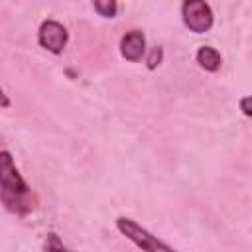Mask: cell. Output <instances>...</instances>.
<instances>
[{
	"mask_svg": "<svg viewBox=\"0 0 252 252\" xmlns=\"http://www.w3.org/2000/svg\"><path fill=\"white\" fill-rule=\"evenodd\" d=\"M0 201L14 215H28L33 211L32 187L22 177L20 169L14 163L10 150H0Z\"/></svg>",
	"mask_w": 252,
	"mask_h": 252,
	"instance_id": "obj_1",
	"label": "cell"
},
{
	"mask_svg": "<svg viewBox=\"0 0 252 252\" xmlns=\"http://www.w3.org/2000/svg\"><path fill=\"white\" fill-rule=\"evenodd\" d=\"M114 224H116L118 232H120L122 236H126L132 244H136L142 252H179V250H175L173 246H169L167 242L159 240L156 234H152L146 226H142V224H140L138 220H134L132 217L120 215V217H116Z\"/></svg>",
	"mask_w": 252,
	"mask_h": 252,
	"instance_id": "obj_2",
	"label": "cell"
},
{
	"mask_svg": "<svg viewBox=\"0 0 252 252\" xmlns=\"http://www.w3.org/2000/svg\"><path fill=\"white\" fill-rule=\"evenodd\" d=\"M181 20L185 28L193 33H205L215 24L213 10L203 0H185L181 4Z\"/></svg>",
	"mask_w": 252,
	"mask_h": 252,
	"instance_id": "obj_3",
	"label": "cell"
},
{
	"mask_svg": "<svg viewBox=\"0 0 252 252\" xmlns=\"http://www.w3.org/2000/svg\"><path fill=\"white\" fill-rule=\"evenodd\" d=\"M37 43L45 51L59 55L69 43V32L67 28L57 20H43L37 30Z\"/></svg>",
	"mask_w": 252,
	"mask_h": 252,
	"instance_id": "obj_4",
	"label": "cell"
},
{
	"mask_svg": "<svg viewBox=\"0 0 252 252\" xmlns=\"http://www.w3.org/2000/svg\"><path fill=\"white\" fill-rule=\"evenodd\" d=\"M120 55L130 61V63H138L142 61V57L146 55V35L142 30H128L122 37H120Z\"/></svg>",
	"mask_w": 252,
	"mask_h": 252,
	"instance_id": "obj_5",
	"label": "cell"
},
{
	"mask_svg": "<svg viewBox=\"0 0 252 252\" xmlns=\"http://www.w3.org/2000/svg\"><path fill=\"white\" fill-rule=\"evenodd\" d=\"M195 59H197L199 67L205 69L207 73H217L220 69V65H222L220 53L211 45H201L197 49V53H195Z\"/></svg>",
	"mask_w": 252,
	"mask_h": 252,
	"instance_id": "obj_6",
	"label": "cell"
},
{
	"mask_svg": "<svg viewBox=\"0 0 252 252\" xmlns=\"http://www.w3.org/2000/svg\"><path fill=\"white\" fill-rule=\"evenodd\" d=\"M41 250H43V252H75V250H71V248L61 240V236H59L57 232H53V230H49V232L45 234Z\"/></svg>",
	"mask_w": 252,
	"mask_h": 252,
	"instance_id": "obj_7",
	"label": "cell"
},
{
	"mask_svg": "<svg viewBox=\"0 0 252 252\" xmlns=\"http://www.w3.org/2000/svg\"><path fill=\"white\" fill-rule=\"evenodd\" d=\"M93 10L102 18H116L118 14V2L114 0H94Z\"/></svg>",
	"mask_w": 252,
	"mask_h": 252,
	"instance_id": "obj_8",
	"label": "cell"
},
{
	"mask_svg": "<svg viewBox=\"0 0 252 252\" xmlns=\"http://www.w3.org/2000/svg\"><path fill=\"white\" fill-rule=\"evenodd\" d=\"M161 61H163V47H161V45L152 47L150 53L146 55V67H148L150 71H154V69H158V67L161 65Z\"/></svg>",
	"mask_w": 252,
	"mask_h": 252,
	"instance_id": "obj_9",
	"label": "cell"
},
{
	"mask_svg": "<svg viewBox=\"0 0 252 252\" xmlns=\"http://www.w3.org/2000/svg\"><path fill=\"white\" fill-rule=\"evenodd\" d=\"M238 104H240V110H242L244 116H252V110H250V96H242V98L238 100Z\"/></svg>",
	"mask_w": 252,
	"mask_h": 252,
	"instance_id": "obj_10",
	"label": "cell"
},
{
	"mask_svg": "<svg viewBox=\"0 0 252 252\" xmlns=\"http://www.w3.org/2000/svg\"><path fill=\"white\" fill-rule=\"evenodd\" d=\"M12 106V100H10V96L6 94V91L0 87V108H10Z\"/></svg>",
	"mask_w": 252,
	"mask_h": 252,
	"instance_id": "obj_11",
	"label": "cell"
}]
</instances>
